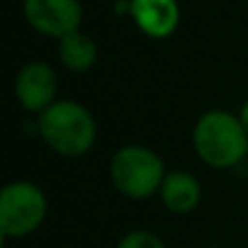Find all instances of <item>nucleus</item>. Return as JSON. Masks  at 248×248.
Instances as JSON below:
<instances>
[{"instance_id": "10", "label": "nucleus", "mask_w": 248, "mask_h": 248, "mask_svg": "<svg viewBox=\"0 0 248 248\" xmlns=\"http://www.w3.org/2000/svg\"><path fill=\"white\" fill-rule=\"evenodd\" d=\"M118 248H166V244L161 242V237L155 235L153 231H144V229H137L131 231L120 240Z\"/></svg>"}, {"instance_id": "1", "label": "nucleus", "mask_w": 248, "mask_h": 248, "mask_svg": "<svg viewBox=\"0 0 248 248\" xmlns=\"http://www.w3.org/2000/svg\"><path fill=\"white\" fill-rule=\"evenodd\" d=\"M192 144L201 161L216 170L235 168L248 157V133L240 118L224 109L205 111L194 124Z\"/></svg>"}, {"instance_id": "12", "label": "nucleus", "mask_w": 248, "mask_h": 248, "mask_svg": "<svg viewBox=\"0 0 248 248\" xmlns=\"http://www.w3.org/2000/svg\"><path fill=\"white\" fill-rule=\"evenodd\" d=\"M216 248H224V246H216Z\"/></svg>"}, {"instance_id": "6", "label": "nucleus", "mask_w": 248, "mask_h": 248, "mask_svg": "<svg viewBox=\"0 0 248 248\" xmlns=\"http://www.w3.org/2000/svg\"><path fill=\"white\" fill-rule=\"evenodd\" d=\"M59 81L57 72L46 61H29L16 74L13 94L22 109L29 113H44L52 103H57Z\"/></svg>"}, {"instance_id": "7", "label": "nucleus", "mask_w": 248, "mask_h": 248, "mask_svg": "<svg viewBox=\"0 0 248 248\" xmlns=\"http://www.w3.org/2000/svg\"><path fill=\"white\" fill-rule=\"evenodd\" d=\"M131 20L150 39H168L181 22L176 0H131Z\"/></svg>"}, {"instance_id": "11", "label": "nucleus", "mask_w": 248, "mask_h": 248, "mask_svg": "<svg viewBox=\"0 0 248 248\" xmlns=\"http://www.w3.org/2000/svg\"><path fill=\"white\" fill-rule=\"evenodd\" d=\"M237 118H240L242 126H244L246 133H248V100H246L244 105H242V109H240V113H237Z\"/></svg>"}, {"instance_id": "4", "label": "nucleus", "mask_w": 248, "mask_h": 248, "mask_svg": "<svg viewBox=\"0 0 248 248\" xmlns=\"http://www.w3.org/2000/svg\"><path fill=\"white\" fill-rule=\"evenodd\" d=\"M48 211L44 192L31 181H13L0 192V235L26 237L37 231Z\"/></svg>"}, {"instance_id": "9", "label": "nucleus", "mask_w": 248, "mask_h": 248, "mask_svg": "<svg viewBox=\"0 0 248 248\" xmlns=\"http://www.w3.org/2000/svg\"><path fill=\"white\" fill-rule=\"evenodd\" d=\"M59 61L68 72L85 74L98 61V46L83 31H74L59 39Z\"/></svg>"}, {"instance_id": "3", "label": "nucleus", "mask_w": 248, "mask_h": 248, "mask_svg": "<svg viewBox=\"0 0 248 248\" xmlns=\"http://www.w3.org/2000/svg\"><path fill=\"white\" fill-rule=\"evenodd\" d=\"M109 172L116 189L131 201H146L157 194L168 174L163 159L140 144H128L116 150Z\"/></svg>"}, {"instance_id": "8", "label": "nucleus", "mask_w": 248, "mask_h": 248, "mask_svg": "<svg viewBox=\"0 0 248 248\" xmlns=\"http://www.w3.org/2000/svg\"><path fill=\"white\" fill-rule=\"evenodd\" d=\"M159 196H161V202L166 205L168 211L183 216L198 207L202 198V189L194 174L185 170H174L166 174L161 189H159Z\"/></svg>"}, {"instance_id": "2", "label": "nucleus", "mask_w": 248, "mask_h": 248, "mask_svg": "<svg viewBox=\"0 0 248 248\" xmlns=\"http://www.w3.org/2000/svg\"><path fill=\"white\" fill-rule=\"evenodd\" d=\"M37 131L52 153L61 157H83L96 144V120L85 105L57 100L37 118Z\"/></svg>"}, {"instance_id": "5", "label": "nucleus", "mask_w": 248, "mask_h": 248, "mask_svg": "<svg viewBox=\"0 0 248 248\" xmlns=\"http://www.w3.org/2000/svg\"><path fill=\"white\" fill-rule=\"evenodd\" d=\"M24 17L35 33L50 39L81 31L83 4L78 0H24Z\"/></svg>"}]
</instances>
